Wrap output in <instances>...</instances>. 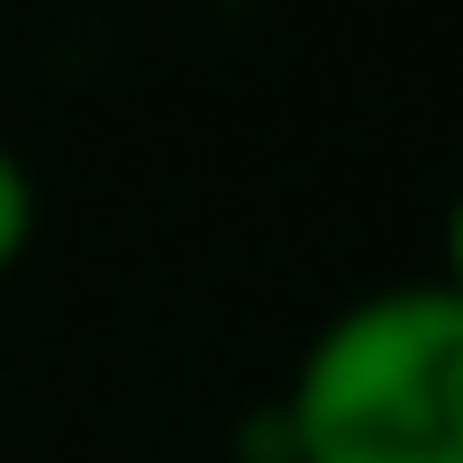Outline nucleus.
Segmentation results:
<instances>
[{"instance_id":"3","label":"nucleus","mask_w":463,"mask_h":463,"mask_svg":"<svg viewBox=\"0 0 463 463\" xmlns=\"http://www.w3.org/2000/svg\"><path fill=\"white\" fill-rule=\"evenodd\" d=\"M237 463H246V454H237Z\"/></svg>"},{"instance_id":"1","label":"nucleus","mask_w":463,"mask_h":463,"mask_svg":"<svg viewBox=\"0 0 463 463\" xmlns=\"http://www.w3.org/2000/svg\"><path fill=\"white\" fill-rule=\"evenodd\" d=\"M246 463H463V291L382 282L345 300Z\"/></svg>"},{"instance_id":"2","label":"nucleus","mask_w":463,"mask_h":463,"mask_svg":"<svg viewBox=\"0 0 463 463\" xmlns=\"http://www.w3.org/2000/svg\"><path fill=\"white\" fill-rule=\"evenodd\" d=\"M28 246H37V173H28V155L10 137H0V273H10Z\"/></svg>"}]
</instances>
